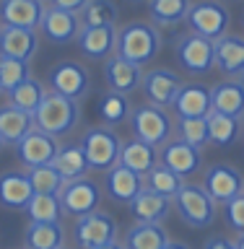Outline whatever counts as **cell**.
<instances>
[{
    "instance_id": "cell-1",
    "label": "cell",
    "mask_w": 244,
    "mask_h": 249,
    "mask_svg": "<svg viewBox=\"0 0 244 249\" xmlns=\"http://www.w3.org/2000/svg\"><path fill=\"white\" fill-rule=\"evenodd\" d=\"M161 50V31L153 23L146 21H132L128 26H122L117 31V44L114 54L135 62V65H148Z\"/></svg>"
},
{
    "instance_id": "cell-2",
    "label": "cell",
    "mask_w": 244,
    "mask_h": 249,
    "mask_svg": "<svg viewBox=\"0 0 244 249\" xmlns=\"http://www.w3.org/2000/svg\"><path fill=\"white\" fill-rule=\"evenodd\" d=\"M78 120H81V107H78V101L68 99V96H60V93H55V91H47L44 101L34 112V127L50 132L55 138L73 132Z\"/></svg>"
},
{
    "instance_id": "cell-3",
    "label": "cell",
    "mask_w": 244,
    "mask_h": 249,
    "mask_svg": "<svg viewBox=\"0 0 244 249\" xmlns=\"http://www.w3.org/2000/svg\"><path fill=\"white\" fill-rule=\"evenodd\" d=\"M81 148L86 153L91 169L96 171H109L112 166L120 163V148L122 140L109 124H99V127H89L81 138Z\"/></svg>"
},
{
    "instance_id": "cell-4",
    "label": "cell",
    "mask_w": 244,
    "mask_h": 249,
    "mask_svg": "<svg viewBox=\"0 0 244 249\" xmlns=\"http://www.w3.org/2000/svg\"><path fill=\"white\" fill-rule=\"evenodd\" d=\"M177 213L182 218V223L192 226V229H206L216 221V205L218 202L208 195V190L203 184H182V190L174 197Z\"/></svg>"
},
{
    "instance_id": "cell-5",
    "label": "cell",
    "mask_w": 244,
    "mask_h": 249,
    "mask_svg": "<svg viewBox=\"0 0 244 249\" xmlns=\"http://www.w3.org/2000/svg\"><path fill=\"white\" fill-rule=\"evenodd\" d=\"M130 127L138 140H143V143L153 148H161L171 138L174 124H171V117L167 114V109L156 104H140L130 112Z\"/></svg>"
},
{
    "instance_id": "cell-6",
    "label": "cell",
    "mask_w": 244,
    "mask_h": 249,
    "mask_svg": "<svg viewBox=\"0 0 244 249\" xmlns=\"http://www.w3.org/2000/svg\"><path fill=\"white\" fill-rule=\"evenodd\" d=\"M229 8H226L221 0H198V3L190 5V13H187V26L195 34L206 36V39H218L226 34L229 29Z\"/></svg>"
},
{
    "instance_id": "cell-7",
    "label": "cell",
    "mask_w": 244,
    "mask_h": 249,
    "mask_svg": "<svg viewBox=\"0 0 244 249\" xmlns=\"http://www.w3.org/2000/svg\"><path fill=\"white\" fill-rule=\"evenodd\" d=\"M73 236L81 249H101L117 241V221L104 210H94V213L81 215L75 221Z\"/></svg>"
},
{
    "instance_id": "cell-8",
    "label": "cell",
    "mask_w": 244,
    "mask_h": 249,
    "mask_svg": "<svg viewBox=\"0 0 244 249\" xmlns=\"http://www.w3.org/2000/svg\"><path fill=\"white\" fill-rule=\"evenodd\" d=\"M57 197H60L62 213L81 218V215H89L94 210H99L101 190L94 179L81 177V179H68L62 184V190L57 192Z\"/></svg>"
},
{
    "instance_id": "cell-9",
    "label": "cell",
    "mask_w": 244,
    "mask_h": 249,
    "mask_svg": "<svg viewBox=\"0 0 244 249\" xmlns=\"http://www.w3.org/2000/svg\"><path fill=\"white\" fill-rule=\"evenodd\" d=\"M47 83H50V91L60 93V96H68V99H75L81 101L91 89V75L81 62L75 60H62L57 62L50 75H47Z\"/></svg>"
},
{
    "instance_id": "cell-10",
    "label": "cell",
    "mask_w": 244,
    "mask_h": 249,
    "mask_svg": "<svg viewBox=\"0 0 244 249\" xmlns=\"http://www.w3.org/2000/svg\"><path fill=\"white\" fill-rule=\"evenodd\" d=\"M177 60L187 73L192 75H206L213 68V39H206L200 34H182L177 39Z\"/></svg>"
},
{
    "instance_id": "cell-11",
    "label": "cell",
    "mask_w": 244,
    "mask_h": 249,
    "mask_svg": "<svg viewBox=\"0 0 244 249\" xmlns=\"http://www.w3.org/2000/svg\"><path fill=\"white\" fill-rule=\"evenodd\" d=\"M208 190V195L213 197L216 202H231L234 197H239L244 195V177L237 166H231V163H213L208 171H206V184H203Z\"/></svg>"
},
{
    "instance_id": "cell-12",
    "label": "cell",
    "mask_w": 244,
    "mask_h": 249,
    "mask_svg": "<svg viewBox=\"0 0 244 249\" xmlns=\"http://www.w3.org/2000/svg\"><path fill=\"white\" fill-rule=\"evenodd\" d=\"M57 151H60L57 138L50 135V132H44V130H39V127H34L19 145H16V156H19L21 163L29 166V169L52 163Z\"/></svg>"
},
{
    "instance_id": "cell-13",
    "label": "cell",
    "mask_w": 244,
    "mask_h": 249,
    "mask_svg": "<svg viewBox=\"0 0 244 249\" xmlns=\"http://www.w3.org/2000/svg\"><path fill=\"white\" fill-rule=\"evenodd\" d=\"M140 89H143L148 104L167 109V107H171V101L177 99L179 89H182V78L169 68H153L148 73H143Z\"/></svg>"
},
{
    "instance_id": "cell-14",
    "label": "cell",
    "mask_w": 244,
    "mask_h": 249,
    "mask_svg": "<svg viewBox=\"0 0 244 249\" xmlns=\"http://www.w3.org/2000/svg\"><path fill=\"white\" fill-rule=\"evenodd\" d=\"M159 161L164 163V166H169L171 171H177L182 179L198 174L200 166H203L200 148L185 143L182 138H169L159 151Z\"/></svg>"
},
{
    "instance_id": "cell-15",
    "label": "cell",
    "mask_w": 244,
    "mask_h": 249,
    "mask_svg": "<svg viewBox=\"0 0 244 249\" xmlns=\"http://www.w3.org/2000/svg\"><path fill=\"white\" fill-rule=\"evenodd\" d=\"M104 81L109 86V91L128 96V93L138 91L140 83H143V68L120 57V54H109L104 60Z\"/></svg>"
},
{
    "instance_id": "cell-16",
    "label": "cell",
    "mask_w": 244,
    "mask_h": 249,
    "mask_svg": "<svg viewBox=\"0 0 244 249\" xmlns=\"http://www.w3.org/2000/svg\"><path fill=\"white\" fill-rule=\"evenodd\" d=\"M39 31H42L44 39H50L52 44H68V42H73V39H78L81 18H78V13H70V11L50 5V8H44Z\"/></svg>"
},
{
    "instance_id": "cell-17",
    "label": "cell",
    "mask_w": 244,
    "mask_h": 249,
    "mask_svg": "<svg viewBox=\"0 0 244 249\" xmlns=\"http://www.w3.org/2000/svg\"><path fill=\"white\" fill-rule=\"evenodd\" d=\"M213 68L231 78L244 73V36L224 34L213 39Z\"/></svg>"
},
{
    "instance_id": "cell-18",
    "label": "cell",
    "mask_w": 244,
    "mask_h": 249,
    "mask_svg": "<svg viewBox=\"0 0 244 249\" xmlns=\"http://www.w3.org/2000/svg\"><path fill=\"white\" fill-rule=\"evenodd\" d=\"M143 190V177L130 171L128 166L117 163L107 171L104 177V192L109 195V200L120 202V205H130L135 200V195Z\"/></svg>"
},
{
    "instance_id": "cell-19",
    "label": "cell",
    "mask_w": 244,
    "mask_h": 249,
    "mask_svg": "<svg viewBox=\"0 0 244 249\" xmlns=\"http://www.w3.org/2000/svg\"><path fill=\"white\" fill-rule=\"evenodd\" d=\"M39 47L37 29H21V26H0V54L16 60H31Z\"/></svg>"
},
{
    "instance_id": "cell-20",
    "label": "cell",
    "mask_w": 244,
    "mask_h": 249,
    "mask_svg": "<svg viewBox=\"0 0 244 249\" xmlns=\"http://www.w3.org/2000/svg\"><path fill=\"white\" fill-rule=\"evenodd\" d=\"M42 16H44L42 0H3L0 3V21L5 26L39 29Z\"/></svg>"
},
{
    "instance_id": "cell-21",
    "label": "cell",
    "mask_w": 244,
    "mask_h": 249,
    "mask_svg": "<svg viewBox=\"0 0 244 249\" xmlns=\"http://www.w3.org/2000/svg\"><path fill=\"white\" fill-rule=\"evenodd\" d=\"M114 44H117L114 26H81V31H78V47L91 60H107L109 54H114Z\"/></svg>"
},
{
    "instance_id": "cell-22",
    "label": "cell",
    "mask_w": 244,
    "mask_h": 249,
    "mask_svg": "<svg viewBox=\"0 0 244 249\" xmlns=\"http://www.w3.org/2000/svg\"><path fill=\"white\" fill-rule=\"evenodd\" d=\"M34 197V187L26 171H5L0 177V205L11 210H23Z\"/></svg>"
},
{
    "instance_id": "cell-23",
    "label": "cell",
    "mask_w": 244,
    "mask_h": 249,
    "mask_svg": "<svg viewBox=\"0 0 244 249\" xmlns=\"http://www.w3.org/2000/svg\"><path fill=\"white\" fill-rule=\"evenodd\" d=\"M169 208H171V200L148 190V187H143L135 195V200L130 202V213L138 223H161L169 215Z\"/></svg>"
},
{
    "instance_id": "cell-24",
    "label": "cell",
    "mask_w": 244,
    "mask_h": 249,
    "mask_svg": "<svg viewBox=\"0 0 244 249\" xmlns=\"http://www.w3.org/2000/svg\"><path fill=\"white\" fill-rule=\"evenodd\" d=\"M177 117H206L210 109V89L200 83H182L177 99L171 101Z\"/></svg>"
},
{
    "instance_id": "cell-25",
    "label": "cell",
    "mask_w": 244,
    "mask_h": 249,
    "mask_svg": "<svg viewBox=\"0 0 244 249\" xmlns=\"http://www.w3.org/2000/svg\"><path fill=\"white\" fill-rule=\"evenodd\" d=\"M34 130V117L21 112L19 107H0V140L8 145H19L29 132Z\"/></svg>"
},
{
    "instance_id": "cell-26",
    "label": "cell",
    "mask_w": 244,
    "mask_h": 249,
    "mask_svg": "<svg viewBox=\"0 0 244 249\" xmlns=\"http://www.w3.org/2000/svg\"><path fill=\"white\" fill-rule=\"evenodd\" d=\"M120 163L128 166L130 171H135V174L146 177L148 171L159 163V151H156L153 145L143 143V140L130 138V140H125L122 148H120Z\"/></svg>"
},
{
    "instance_id": "cell-27",
    "label": "cell",
    "mask_w": 244,
    "mask_h": 249,
    "mask_svg": "<svg viewBox=\"0 0 244 249\" xmlns=\"http://www.w3.org/2000/svg\"><path fill=\"white\" fill-rule=\"evenodd\" d=\"M210 107L213 112L229 114L242 120L244 117V91L237 81H221L210 89Z\"/></svg>"
},
{
    "instance_id": "cell-28",
    "label": "cell",
    "mask_w": 244,
    "mask_h": 249,
    "mask_svg": "<svg viewBox=\"0 0 244 249\" xmlns=\"http://www.w3.org/2000/svg\"><path fill=\"white\" fill-rule=\"evenodd\" d=\"M23 247L26 249H60L65 247V231L60 223H39L29 221L23 231Z\"/></svg>"
},
{
    "instance_id": "cell-29",
    "label": "cell",
    "mask_w": 244,
    "mask_h": 249,
    "mask_svg": "<svg viewBox=\"0 0 244 249\" xmlns=\"http://www.w3.org/2000/svg\"><path fill=\"white\" fill-rule=\"evenodd\" d=\"M190 5V0H148V16H151L153 26L169 29L187 21Z\"/></svg>"
},
{
    "instance_id": "cell-30",
    "label": "cell",
    "mask_w": 244,
    "mask_h": 249,
    "mask_svg": "<svg viewBox=\"0 0 244 249\" xmlns=\"http://www.w3.org/2000/svg\"><path fill=\"white\" fill-rule=\"evenodd\" d=\"M169 233L161 223H135L125 233V249H164Z\"/></svg>"
},
{
    "instance_id": "cell-31",
    "label": "cell",
    "mask_w": 244,
    "mask_h": 249,
    "mask_svg": "<svg viewBox=\"0 0 244 249\" xmlns=\"http://www.w3.org/2000/svg\"><path fill=\"white\" fill-rule=\"evenodd\" d=\"M52 166L62 174V179H81L86 177V171H89V161H86V153L81 143H70V145H60L57 156H55Z\"/></svg>"
},
{
    "instance_id": "cell-32",
    "label": "cell",
    "mask_w": 244,
    "mask_h": 249,
    "mask_svg": "<svg viewBox=\"0 0 244 249\" xmlns=\"http://www.w3.org/2000/svg\"><path fill=\"white\" fill-rule=\"evenodd\" d=\"M206 120H208L210 143H213V145H221V148L234 145V140L239 138V130H242V120H237V117H229V114H221V112H213V109L206 114Z\"/></svg>"
},
{
    "instance_id": "cell-33",
    "label": "cell",
    "mask_w": 244,
    "mask_h": 249,
    "mask_svg": "<svg viewBox=\"0 0 244 249\" xmlns=\"http://www.w3.org/2000/svg\"><path fill=\"white\" fill-rule=\"evenodd\" d=\"M182 184H185V179L179 177L177 171H171L169 166H164L161 161L143 177V187H148V190L164 195V197H169V200L177 197V192L182 190Z\"/></svg>"
},
{
    "instance_id": "cell-34",
    "label": "cell",
    "mask_w": 244,
    "mask_h": 249,
    "mask_svg": "<svg viewBox=\"0 0 244 249\" xmlns=\"http://www.w3.org/2000/svg\"><path fill=\"white\" fill-rule=\"evenodd\" d=\"M8 96H11L13 107H19L21 112L34 117V112L39 109V104H42L44 96H47V89H44L42 81H37V78H26V81H23L21 86H16Z\"/></svg>"
},
{
    "instance_id": "cell-35",
    "label": "cell",
    "mask_w": 244,
    "mask_h": 249,
    "mask_svg": "<svg viewBox=\"0 0 244 249\" xmlns=\"http://www.w3.org/2000/svg\"><path fill=\"white\" fill-rule=\"evenodd\" d=\"M96 109H99L101 122L109 124V127H114V124H122L125 120H130V112H132L128 96H125V93H117V91H107L104 96L99 99Z\"/></svg>"
},
{
    "instance_id": "cell-36",
    "label": "cell",
    "mask_w": 244,
    "mask_h": 249,
    "mask_svg": "<svg viewBox=\"0 0 244 249\" xmlns=\"http://www.w3.org/2000/svg\"><path fill=\"white\" fill-rule=\"evenodd\" d=\"M23 210H26L29 221H39V223H60V215H62V205L57 195L34 192V197L29 200V205Z\"/></svg>"
},
{
    "instance_id": "cell-37",
    "label": "cell",
    "mask_w": 244,
    "mask_h": 249,
    "mask_svg": "<svg viewBox=\"0 0 244 249\" xmlns=\"http://www.w3.org/2000/svg\"><path fill=\"white\" fill-rule=\"evenodd\" d=\"M117 3L114 0H89V5L78 13L81 26H114L117 23Z\"/></svg>"
},
{
    "instance_id": "cell-38",
    "label": "cell",
    "mask_w": 244,
    "mask_h": 249,
    "mask_svg": "<svg viewBox=\"0 0 244 249\" xmlns=\"http://www.w3.org/2000/svg\"><path fill=\"white\" fill-rule=\"evenodd\" d=\"M26 174H29V182L34 187V192H39V195H57L62 190V184H65L62 174L52 166V163H47V166H34V169H29Z\"/></svg>"
},
{
    "instance_id": "cell-39",
    "label": "cell",
    "mask_w": 244,
    "mask_h": 249,
    "mask_svg": "<svg viewBox=\"0 0 244 249\" xmlns=\"http://www.w3.org/2000/svg\"><path fill=\"white\" fill-rule=\"evenodd\" d=\"M26 78H31V68L26 60H16L0 54V89L11 93L16 86H21Z\"/></svg>"
},
{
    "instance_id": "cell-40",
    "label": "cell",
    "mask_w": 244,
    "mask_h": 249,
    "mask_svg": "<svg viewBox=\"0 0 244 249\" xmlns=\"http://www.w3.org/2000/svg\"><path fill=\"white\" fill-rule=\"evenodd\" d=\"M179 138L185 143H190L195 148H203L210 143V135H208V120L206 117H179Z\"/></svg>"
},
{
    "instance_id": "cell-41",
    "label": "cell",
    "mask_w": 244,
    "mask_h": 249,
    "mask_svg": "<svg viewBox=\"0 0 244 249\" xmlns=\"http://www.w3.org/2000/svg\"><path fill=\"white\" fill-rule=\"evenodd\" d=\"M226 221H229V226L234 231L244 233V195H239V197H234L231 202H226Z\"/></svg>"
},
{
    "instance_id": "cell-42",
    "label": "cell",
    "mask_w": 244,
    "mask_h": 249,
    "mask_svg": "<svg viewBox=\"0 0 244 249\" xmlns=\"http://www.w3.org/2000/svg\"><path fill=\"white\" fill-rule=\"evenodd\" d=\"M55 8H62V11H70V13H81L86 5H89V0H50Z\"/></svg>"
},
{
    "instance_id": "cell-43",
    "label": "cell",
    "mask_w": 244,
    "mask_h": 249,
    "mask_svg": "<svg viewBox=\"0 0 244 249\" xmlns=\"http://www.w3.org/2000/svg\"><path fill=\"white\" fill-rule=\"evenodd\" d=\"M203 249H237V247H234V241L224 239V236H213V239L206 241V247H203Z\"/></svg>"
},
{
    "instance_id": "cell-44",
    "label": "cell",
    "mask_w": 244,
    "mask_h": 249,
    "mask_svg": "<svg viewBox=\"0 0 244 249\" xmlns=\"http://www.w3.org/2000/svg\"><path fill=\"white\" fill-rule=\"evenodd\" d=\"M164 249H190V247H187V244H182V241H167V247H164Z\"/></svg>"
},
{
    "instance_id": "cell-45",
    "label": "cell",
    "mask_w": 244,
    "mask_h": 249,
    "mask_svg": "<svg viewBox=\"0 0 244 249\" xmlns=\"http://www.w3.org/2000/svg\"><path fill=\"white\" fill-rule=\"evenodd\" d=\"M101 249H125V244H120V241H112V244L101 247Z\"/></svg>"
},
{
    "instance_id": "cell-46",
    "label": "cell",
    "mask_w": 244,
    "mask_h": 249,
    "mask_svg": "<svg viewBox=\"0 0 244 249\" xmlns=\"http://www.w3.org/2000/svg\"><path fill=\"white\" fill-rule=\"evenodd\" d=\"M234 247H237V249H244V233H239V239L234 241Z\"/></svg>"
},
{
    "instance_id": "cell-47",
    "label": "cell",
    "mask_w": 244,
    "mask_h": 249,
    "mask_svg": "<svg viewBox=\"0 0 244 249\" xmlns=\"http://www.w3.org/2000/svg\"><path fill=\"white\" fill-rule=\"evenodd\" d=\"M234 81H237V83L242 86V91H244V73H242V75H237V78H234Z\"/></svg>"
},
{
    "instance_id": "cell-48",
    "label": "cell",
    "mask_w": 244,
    "mask_h": 249,
    "mask_svg": "<svg viewBox=\"0 0 244 249\" xmlns=\"http://www.w3.org/2000/svg\"><path fill=\"white\" fill-rule=\"evenodd\" d=\"M3 145H5V143H3V140H0V148H3Z\"/></svg>"
},
{
    "instance_id": "cell-49",
    "label": "cell",
    "mask_w": 244,
    "mask_h": 249,
    "mask_svg": "<svg viewBox=\"0 0 244 249\" xmlns=\"http://www.w3.org/2000/svg\"><path fill=\"white\" fill-rule=\"evenodd\" d=\"M242 23H244V13H242Z\"/></svg>"
},
{
    "instance_id": "cell-50",
    "label": "cell",
    "mask_w": 244,
    "mask_h": 249,
    "mask_svg": "<svg viewBox=\"0 0 244 249\" xmlns=\"http://www.w3.org/2000/svg\"><path fill=\"white\" fill-rule=\"evenodd\" d=\"M60 249H70V247H60Z\"/></svg>"
},
{
    "instance_id": "cell-51",
    "label": "cell",
    "mask_w": 244,
    "mask_h": 249,
    "mask_svg": "<svg viewBox=\"0 0 244 249\" xmlns=\"http://www.w3.org/2000/svg\"><path fill=\"white\" fill-rule=\"evenodd\" d=\"M132 3H140V0H132Z\"/></svg>"
},
{
    "instance_id": "cell-52",
    "label": "cell",
    "mask_w": 244,
    "mask_h": 249,
    "mask_svg": "<svg viewBox=\"0 0 244 249\" xmlns=\"http://www.w3.org/2000/svg\"><path fill=\"white\" fill-rule=\"evenodd\" d=\"M21 249H26V247H21Z\"/></svg>"
},
{
    "instance_id": "cell-53",
    "label": "cell",
    "mask_w": 244,
    "mask_h": 249,
    "mask_svg": "<svg viewBox=\"0 0 244 249\" xmlns=\"http://www.w3.org/2000/svg\"><path fill=\"white\" fill-rule=\"evenodd\" d=\"M0 91H3V89H0Z\"/></svg>"
}]
</instances>
